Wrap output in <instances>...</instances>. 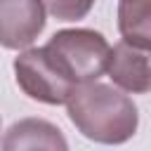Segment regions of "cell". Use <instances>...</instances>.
Wrapping results in <instances>:
<instances>
[{"label":"cell","mask_w":151,"mask_h":151,"mask_svg":"<svg viewBox=\"0 0 151 151\" xmlns=\"http://www.w3.org/2000/svg\"><path fill=\"white\" fill-rule=\"evenodd\" d=\"M42 0H0V40L5 50L28 47L45 28Z\"/></svg>","instance_id":"obj_5"},{"label":"cell","mask_w":151,"mask_h":151,"mask_svg":"<svg viewBox=\"0 0 151 151\" xmlns=\"http://www.w3.org/2000/svg\"><path fill=\"white\" fill-rule=\"evenodd\" d=\"M2 151H68L64 132L45 118H21L2 137Z\"/></svg>","instance_id":"obj_6"},{"label":"cell","mask_w":151,"mask_h":151,"mask_svg":"<svg viewBox=\"0 0 151 151\" xmlns=\"http://www.w3.org/2000/svg\"><path fill=\"white\" fill-rule=\"evenodd\" d=\"M106 73L123 92H151V45L120 40L111 47Z\"/></svg>","instance_id":"obj_4"},{"label":"cell","mask_w":151,"mask_h":151,"mask_svg":"<svg viewBox=\"0 0 151 151\" xmlns=\"http://www.w3.org/2000/svg\"><path fill=\"white\" fill-rule=\"evenodd\" d=\"M118 31L123 40L151 45V0H120Z\"/></svg>","instance_id":"obj_7"},{"label":"cell","mask_w":151,"mask_h":151,"mask_svg":"<svg viewBox=\"0 0 151 151\" xmlns=\"http://www.w3.org/2000/svg\"><path fill=\"white\" fill-rule=\"evenodd\" d=\"M14 76L21 92L35 101L59 106L68 104L78 85H73L50 59L45 47H31L14 59Z\"/></svg>","instance_id":"obj_3"},{"label":"cell","mask_w":151,"mask_h":151,"mask_svg":"<svg viewBox=\"0 0 151 151\" xmlns=\"http://www.w3.org/2000/svg\"><path fill=\"white\" fill-rule=\"evenodd\" d=\"M47 12L59 21H78L85 19L94 5V0H42Z\"/></svg>","instance_id":"obj_8"},{"label":"cell","mask_w":151,"mask_h":151,"mask_svg":"<svg viewBox=\"0 0 151 151\" xmlns=\"http://www.w3.org/2000/svg\"><path fill=\"white\" fill-rule=\"evenodd\" d=\"M57 68L73 83L85 85L99 80L109 68L111 45L99 31L92 28H64L57 31L47 45H42Z\"/></svg>","instance_id":"obj_2"},{"label":"cell","mask_w":151,"mask_h":151,"mask_svg":"<svg viewBox=\"0 0 151 151\" xmlns=\"http://www.w3.org/2000/svg\"><path fill=\"white\" fill-rule=\"evenodd\" d=\"M66 111L83 137L106 146L125 144L134 137L139 125L134 101L118 87L99 80L78 85L66 104Z\"/></svg>","instance_id":"obj_1"}]
</instances>
